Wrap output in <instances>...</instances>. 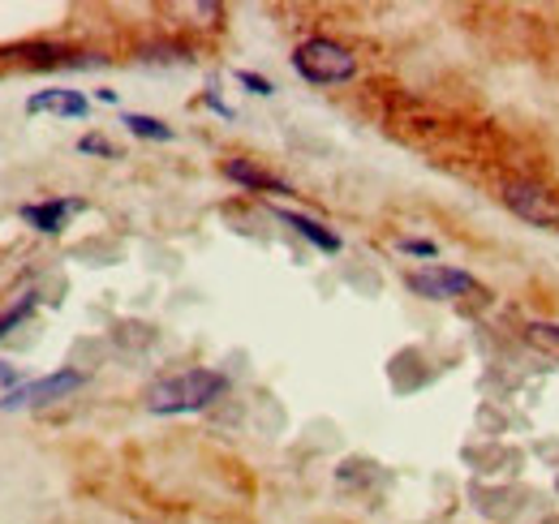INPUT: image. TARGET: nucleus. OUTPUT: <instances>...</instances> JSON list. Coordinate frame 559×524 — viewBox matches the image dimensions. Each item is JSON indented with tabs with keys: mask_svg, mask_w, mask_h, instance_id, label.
I'll return each instance as SVG.
<instances>
[{
	"mask_svg": "<svg viewBox=\"0 0 559 524\" xmlns=\"http://www.w3.org/2000/svg\"><path fill=\"white\" fill-rule=\"evenodd\" d=\"M228 392V379L219 370H186V374H173V379H159L151 392H146V408L159 413V417H177V413H199L207 408L211 400Z\"/></svg>",
	"mask_w": 559,
	"mask_h": 524,
	"instance_id": "obj_1",
	"label": "nucleus"
},
{
	"mask_svg": "<svg viewBox=\"0 0 559 524\" xmlns=\"http://www.w3.org/2000/svg\"><path fill=\"white\" fill-rule=\"evenodd\" d=\"M293 69H297L310 86H336V82H349L353 73H357V57H353L345 44H336V39H328V35H314V39L297 44Z\"/></svg>",
	"mask_w": 559,
	"mask_h": 524,
	"instance_id": "obj_2",
	"label": "nucleus"
},
{
	"mask_svg": "<svg viewBox=\"0 0 559 524\" xmlns=\"http://www.w3.org/2000/svg\"><path fill=\"white\" fill-rule=\"evenodd\" d=\"M86 383L82 370H57V374H44V379H31V383H17L0 395V413H13V408H44V404H57L70 392H78Z\"/></svg>",
	"mask_w": 559,
	"mask_h": 524,
	"instance_id": "obj_3",
	"label": "nucleus"
},
{
	"mask_svg": "<svg viewBox=\"0 0 559 524\" xmlns=\"http://www.w3.org/2000/svg\"><path fill=\"white\" fill-rule=\"evenodd\" d=\"M503 206L512 211V215H521L525 224H538V228H559V202L543 186H534V181H508L503 190Z\"/></svg>",
	"mask_w": 559,
	"mask_h": 524,
	"instance_id": "obj_4",
	"label": "nucleus"
},
{
	"mask_svg": "<svg viewBox=\"0 0 559 524\" xmlns=\"http://www.w3.org/2000/svg\"><path fill=\"white\" fill-rule=\"evenodd\" d=\"M409 288L418 297H430V301H443V297H461V293H474L478 279L469 271H456V266H426V271H414L409 275Z\"/></svg>",
	"mask_w": 559,
	"mask_h": 524,
	"instance_id": "obj_5",
	"label": "nucleus"
},
{
	"mask_svg": "<svg viewBox=\"0 0 559 524\" xmlns=\"http://www.w3.org/2000/svg\"><path fill=\"white\" fill-rule=\"evenodd\" d=\"M82 211V198H48V202H26L17 215L35 228V233H44V237H57L66 224H70L73 215Z\"/></svg>",
	"mask_w": 559,
	"mask_h": 524,
	"instance_id": "obj_6",
	"label": "nucleus"
},
{
	"mask_svg": "<svg viewBox=\"0 0 559 524\" xmlns=\"http://www.w3.org/2000/svg\"><path fill=\"white\" fill-rule=\"evenodd\" d=\"M86 95L82 91H66V86H52V91H35L26 99V112L39 117V112H57V117H86Z\"/></svg>",
	"mask_w": 559,
	"mask_h": 524,
	"instance_id": "obj_7",
	"label": "nucleus"
},
{
	"mask_svg": "<svg viewBox=\"0 0 559 524\" xmlns=\"http://www.w3.org/2000/svg\"><path fill=\"white\" fill-rule=\"evenodd\" d=\"M276 215L288 224V228H297L314 250H323V254H341V237H336L332 228H323L319 219H310V215H301V211H288V206H280Z\"/></svg>",
	"mask_w": 559,
	"mask_h": 524,
	"instance_id": "obj_8",
	"label": "nucleus"
},
{
	"mask_svg": "<svg viewBox=\"0 0 559 524\" xmlns=\"http://www.w3.org/2000/svg\"><path fill=\"white\" fill-rule=\"evenodd\" d=\"M224 177L233 181V186H246V190H272V194H293L284 181H276L272 172H263L259 164H250V159H224Z\"/></svg>",
	"mask_w": 559,
	"mask_h": 524,
	"instance_id": "obj_9",
	"label": "nucleus"
},
{
	"mask_svg": "<svg viewBox=\"0 0 559 524\" xmlns=\"http://www.w3.org/2000/svg\"><path fill=\"white\" fill-rule=\"evenodd\" d=\"M126 130L134 138H146V142H173V130L155 117H142V112H126Z\"/></svg>",
	"mask_w": 559,
	"mask_h": 524,
	"instance_id": "obj_10",
	"label": "nucleus"
},
{
	"mask_svg": "<svg viewBox=\"0 0 559 524\" xmlns=\"http://www.w3.org/2000/svg\"><path fill=\"white\" fill-rule=\"evenodd\" d=\"M31 310H35V293H26V297H17V306H9V310L0 314V340H4L9 331L17 327V323H22V319H26Z\"/></svg>",
	"mask_w": 559,
	"mask_h": 524,
	"instance_id": "obj_11",
	"label": "nucleus"
},
{
	"mask_svg": "<svg viewBox=\"0 0 559 524\" xmlns=\"http://www.w3.org/2000/svg\"><path fill=\"white\" fill-rule=\"evenodd\" d=\"M78 151H82V155H104V159H117V146H112V142H104L99 133H86V138L78 142Z\"/></svg>",
	"mask_w": 559,
	"mask_h": 524,
	"instance_id": "obj_12",
	"label": "nucleus"
},
{
	"mask_svg": "<svg viewBox=\"0 0 559 524\" xmlns=\"http://www.w3.org/2000/svg\"><path fill=\"white\" fill-rule=\"evenodd\" d=\"M237 82H241L246 91H254V95H276V86H272L267 78H259V73H250V69H241V73H237Z\"/></svg>",
	"mask_w": 559,
	"mask_h": 524,
	"instance_id": "obj_13",
	"label": "nucleus"
},
{
	"mask_svg": "<svg viewBox=\"0 0 559 524\" xmlns=\"http://www.w3.org/2000/svg\"><path fill=\"white\" fill-rule=\"evenodd\" d=\"M401 250H405V254H414V259H435V254H439V250H435V241H418V237H405V241H401Z\"/></svg>",
	"mask_w": 559,
	"mask_h": 524,
	"instance_id": "obj_14",
	"label": "nucleus"
},
{
	"mask_svg": "<svg viewBox=\"0 0 559 524\" xmlns=\"http://www.w3.org/2000/svg\"><path fill=\"white\" fill-rule=\"evenodd\" d=\"M190 61V52H181V48H142V61Z\"/></svg>",
	"mask_w": 559,
	"mask_h": 524,
	"instance_id": "obj_15",
	"label": "nucleus"
},
{
	"mask_svg": "<svg viewBox=\"0 0 559 524\" xmlns=\"http://www.w3.org/2000/svg\"><path fill=\"white\" fill-rule=\"evenodd\" d=\"M530 331H534V335H547V340H559V327H556V323H534Z\"/></svg>",
	"mask_w": 559,
	"mask_h": 524,
	"instance_id": "obj_16",
	"label": "nucleus"
}]
</instances>
